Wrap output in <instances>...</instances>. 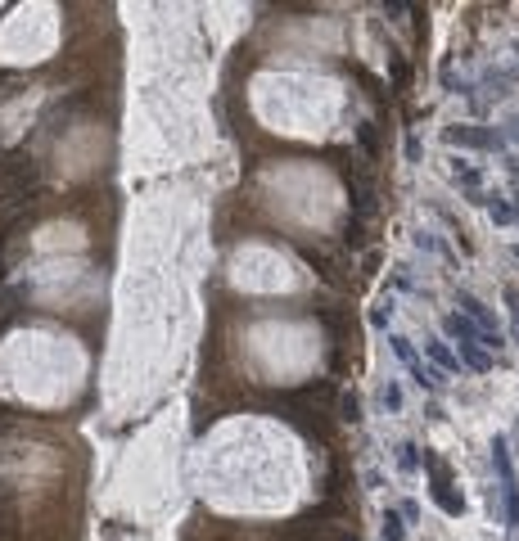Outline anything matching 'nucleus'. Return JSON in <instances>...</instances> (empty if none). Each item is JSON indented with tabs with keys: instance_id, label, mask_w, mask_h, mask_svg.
<instances>
[{
	"instance_id": "1",
	"label": "nucleus",
	"mask_w": 519,
	"mask_h": 541,
	"mask_svg": "<svg viewBox=\"0 0 519 541\" xmlns=\"http://www.w3.org/2000/svg\"><path fill=\"white\" fill-rule=\"evenodd\" d=\"M492 469H497V478H501L506 528H519V478H515V465H510V447H506V438H501V433L492 438Z\"/></svg>"
},
{
	"instance_id": "17",
	"label": "nucleus",
	"mask_w": 519,
	"mask_h": 541,
	"mask_svg": "<svg viewBox=\"0 0 519 541\" xmlns=\"http://www.w3.org/2000/svg\"><path fill=\"white\" fill-rule=\"evenodd\" d=\"M515 257H519V249H515Z\"/></svg>"
},
{
	"instance_id": "7",
	"label": "nucleus",
	"mask_w": 519,
	"mask_h": 541,
	"mask_svg": "<svg viewBox=\"0 0 519 541\" xmlns=\"http://www.w3.org/2000/svg\"><path fill=\"white\" fill-rule=\"evenodd\" d=\"M429 365H434V370L442 375V370H447V375H456V370H461V361H456V356L447 352V343H429Z\"/></svg>"
},
{
	"instance_id": "2",
	"label": "nucleus",
	"mask_w": 519,
	"mask_h": 541,
	"mask_svg": "<svg viewBox=\"0 0 519 541\" xmlns=\"http://www.w3.org/2000/svg\"><path fill=\"white\" fill-rule=\"evenodd\" d=\"M389 348H393V356H398V361L406 365V375H411L420 388H438V384H442V375H438V370H434V365H429L415 348H411V338L393 334V338H389Z\"/></svg>"
},
{
	"instance_id": "14",
	"label": "nucleus",
	"mask_w": 519,
	"mask_h": 541,
	"mask_svg": "<svg viewBox=\"0 0 519 541\" xmlns=\"http://www.w3.org/2000/svg\"><path fill=\"white\" fill-rule=\"evenodd\" d=\"M402 519H406V523H415V519H420V510H415V501H402Z\"/></svg>"
},
{
	"instance_id": "6",
	"label": "nucleus",
	"mask_w": 519,
	"mask_h": 541,
	"mask_svg": "<svg viewBox=\"0 0 519 541\" xmlns=\"http://www.w3.org/2000/svg\"><path fill=\"white\" fill-rule=\"evenodd\" d=\"M452 181H456V186H461L474 203H488V199H484V190H479V181H484V176H479V167H469L465 158H456V163H452Z\"/></svg>"
},
{
	"instance_id": "15",
	"label": "nucleus",
	"mask_w": 519,
	"mask_h": 541,
	"mask_svg": "<svg viewBox=\"0 0 519 541\" xmlns=\"http://www.w3.org/2000/svg\"><path fill=\"white\" fill-rule=\"evenodd\" d=\"M406 158H411V163L420 158V140H415V135H406Z\"/></svg>"
},
{
	"instance_id": "16",
	"label": "nucleus",
	"mask_w": 519,
	"mask_h": 541,
	"mask_svg": "<svg viewBox=\"0 0 519 541\" xmlns=\"http://www.w3.org/2000/svg\"><path fill=\"white\" fill-rule=\"evenodd\" d=\"M0 415H5V411H0ZM5 428H9V420H0V433H5Z\"/></svg>"
},
{
	"instance_id": "4",
	"label": "nucleus",
	"mask_w": 519,
	"mask_h": 541,
	"mask_svg": "<svg viewBox=\"0 0 519 541\" xmlns=\"http://www.w3.org/2000/svg\"><path fill=\"white\" fill-rule=\"evenodd\" d=\"M447 144H469V149H506V140L497 131L484 127H447Z\"/></svg>"
},
{
	"instance_id": "9",
	"label": "nucleus",
	"mask_w": 519,
	"mask_h": 541,
	"mask_svg": "<svg viewBox=\"0 0 519 541\" xmlns=\"http://www.w3.org/2000/svg\"><path fill=\"white\" fill-rule=\"evenodd\" d=\"M384 541H406V519H402V510H384Z\"/></svg>"
},
{
	"instance_id": "10",
	"label": "nucleus",
	"mask_w": 519,
	"mask_h": 541,
	"mask_svg": "<svg viewBox=\"0 0 519 541\" xmlns=\"http://www.w3.org/2000/svg\"><path fill=\"white\" fill-rule=\"evenodd\" d=\"M488 212H492L497 226H510V221H515V207L506 203V199H488Z\"/></svg>"
},
{
	"instance_id": "11",
	"label": "nucleus",
	"mask_w": 519,
	"mask_h": 541,
	"mask_svg": "<svg viewBox=\"0 0 519 541\" xmlns=\"http://www.w3.org/2000/svg\"><path fill=\"white\" fill-rule=\"evenodd\" d=\"M379 397H384V406H389V411H393V415H398V411H402V388H398V384H393V379H389V384H384V392H379Z\"/></svg>"
},
{
	"instance_id": "3",
	"label": "nucleus",
	"mask_w": 519,
	"mask_h": 541,
	"mask_svg": "<svg viewBox=\"0 0 519 541\" xmlns=\"http://www.w3.org/2000/svg\"><path fill=\"white\" fill-rule=\"evenodd\" d=\"M425 469L429 478H434V501H438V510L442 514H461V491H452V474H447V465H442L434 451H425Z\"/></svg>"
},
{
	"instance_id": "12",
	"label": "nucleus",
	"mask_w": 519,
	"mask_h": 541,
	"mask_svg": "<svg viewBox=\"0 0 519 541\" xmlns=\"http://www.w3.org/2000/svg\"><path fill=\"white\" fill-rule=\"evenodd\" d=\"M389 316H393V302L384 298V302L375 307V312H370V325H379V329H384V325H389Z\"/></svg>"
},
{
	"instance_id": "13",
	"label": "nucleus",
	"mask_w": 519,
	"mask_h": 541,
	"mask_svg": "<svg viewBox=\"0 0 519 541\" xmlns=\"http://www.w3.org/2000/svg\"><path fill=\"white\" fill-rule=\"evenodd\" d=\"M339 411H343V420H348V424H357V420H362V415H357V397H352V392L339 402Z\"/></svg>"
},
{
	"instance_id": "5",
	"label": "nucleus",
	"mask_w": 519,
	"mask_h": 541,
	"mask_svg": "<svg viewBox=\"0 0 519 541\" xmlns=\"http://www.w3.org/2000/svg\"><path fill=\"white\" fill-rule=\"evenodd\" d=\"M456 302H461V316H469V321H474L479 329H488V334H497V321H492V312H488V307L479 302L469 289H456Z\"/></svg>"
},
{
	"instance_id": "8",
	"label": "nucleus",
	"mask_w": 519,
	"mask_h": 541,
	"mask_svg": "<svg viewBox=\"0 0 519 541\" xmlns=\"http://www.w3.org/2000/svg\"><path fill=\"white\" fill-rule=\"evenodd\" d=\"M420 465H425V451H420V456H415V442H398V469L415 474Z\"/></svg>"
}]
</instances>
